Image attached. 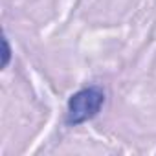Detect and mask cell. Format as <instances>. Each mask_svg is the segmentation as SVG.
Returning <instances> with one entry per match:
<instances>
[{
	"label": "cell",
	"instance_id": "obj_1",
	"mask_svg": "<svg viewBox=\"0 0 156 156\" xmlns=\"http://www.w3.org/2000/svg\"><path fill=\"white\" fill-rule=\"evenodd\" d=\"M105 101H107V94L98 85H90L77 90L75 94L70 96L66 103L64 123L68 127H77L81 123L94 119L105 107Z\"/></svg>",
	"mask_w": 156,
	"mask_h": 156
},
{
	"label": "cell",
	"instance_id": "obj_2",
	"mask_svg": "<svg viewBox=\"0 0 156 156\" xmlns=\"http://www.w3.org/2000/svg\"><path fill=\"white\" fill-rule=\"evenodd\" d=\"M4 61H2V68H8V64H9V59H11V48H9V42H8V39L4 37Z\"/></svg>",
	"mask_w": 156,
	"mask_h": 156
}]
</instances>
